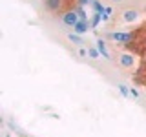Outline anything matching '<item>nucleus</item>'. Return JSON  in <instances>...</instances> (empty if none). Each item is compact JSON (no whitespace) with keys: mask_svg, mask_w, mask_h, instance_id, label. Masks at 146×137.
Here are the masks:
<instances>
[{"mask_svg":"<svg viewBox=\"0 0 146 137\" xmlns=\"http://www.w3.org/2000/svg\"><path fill=\"white\" fill-rule=\"evenodd\" d=\"M79 20H80V18H79V15H77V11H68V13L62 15V22L66 26H70V27H73Z\"/></svg>","mask_w":146,"mask_h":137,"instance_id":"obj_1","label":"nucleus"},{"mask_svg":"<svg viewBox=\"0 0 146 137\" xmlns=\"http://www.w3.org/2000/svg\"><path fill=\"white\" fill-rule=\"evenodd\" d=\"M110 39H113L115 42H122V44H128L131 42V39H133V35L131 33H110Z\"/></svg>","mask_w":146,"mask_h":137,"instance_id":"obj_2","label":"nucleus"},{"mask_svg":"<svg viewBox=\"0 0 146 137\" xmlns=\"http://www.w3.org/2000/svg\"><path fill=\"white\" fill-rule=\"evenodd\" d=\"M90 27H91V26L88 24V20H79L75 26H73V31H75L77 35H84L86 31L90 29Z\"/></svg>","mask_w":146,"mask_h":137,"instance_id":"obj_3","label":"nucleus"},{"mask_svg":"<svg viewBox=\"0 0 146 137\" xmlns=\"http://www.w3.org/2000/svg\"><path fill=\"white\" fill-rule=\"evenodd\" d=\"M119 62H121V66H124V68H131L133 66V57H131L130 53H124V55H121Z\"/></svg>","mask_w":146,"mask_h":137,"instance_id":"obj_4","label":"nucleus"},{"mask_svg":"<svg viewBox=\"0 0 146 137\" xmlns=\"http://www.w3.org/2000/svg\"><path fill=\"white\" fill-rule=\"evenodd\" d=\"M97 49H99V53L102 55L104 59H110V53H108V49H106V42H104L102 39L97 40Z\"/></svg>","mask_w":146,"mask_h":137,"instance_id":"obj_5","label":"nucleus"},{"mask_svg":"<svg viewBox=\"0 0 146 137\" xmlns=\"http://www.w3.org/2000/svg\"><path fill=\"white\" fill-rule=\"evenodd\" d=\"M44 4L49 11H57V9L60 7V0H44Z\"/></svg>","mask_w":146,"mask_h":137,"instance_id":"obj_6","label":"nucleus"},{"mask_svg":"<svg viewBox=\"0 0 146 137\" xmlns=\"http://www.w3.org/2000/svg\"><path fill=\"white\" fill-rule=\"evenodd\" d=\"M100 20H102V13H93V17H91V29H95L99 24H100Z\"/></svg>","mask_w":146,"mask_h":137,"instance_id":"obj_7","label":"nucleus"},{"mask_svg":"<svg viewBox=\"0 0 146 137\" xmlns=\"http://www.w3.org/2000/svg\"><path fill=\"white\" fill-rule=\"evenodd\" d=\"M137 18V11H133V9H126L124 11V20L126 22H133Z\"/></svg>","mask_w":146,"mask_h":137,"instance_id":"obj_8","label":"nucleus"},{"mask_svg":"<svg viewBox=\"0 0 146 137\" xmlns=\"http://www.w3.org/2000/svg\"><path fill=\"white\" fill-rule=\"evenodd\" d=\"M91 6H93V9H95V13H104V11H106V7H104L102 4L99 2V0H93V4H91Z\"/></svg>","mask_w":146,"mask_h":137,"instance_id":"obj_9","label":"nucleus"},{"mask_svg":"<svg viewBox=\"0 0 146 137\" xmlns=\"http://www.w3.org/2000/svg\"><path fill=\"white\" fill-rule=\"evenodd\" d=\"M68 39H70L73 44H84V42H82V39L77 33H70V35H68Z\"/></svg>","mask_w":146,"mask_h":137,"instance_id":"obj_10","label":"nucleus"},{"mask_svg":"<svg viewBox=\"0 0 146 137\" xmlns=\"http://www.w3.org/2000/svg\"><path fill=\"white\" fill-rule=\"evenodd\" d=\"M77 15H79L80 20H88V15H86V11H84V6H80L79 9H77Z\"/></svg>","mask_w":146,"mask_h":137,"instance_id":"obj_11","label":"nucleus"},{"mask_svg":"<svg viewBox=\"0 0 146 137\" xmlns=\"http://www.w3.org/2000/svg\"><path fill=\"white\" fill-rule=\"evenodd\" d=\"M88 55H90L91 59H99V57H100V53H99L97 48H90V49H88Z\"/></svg>","mask_w":146,"mask_h":137,"instance_id":"obj_12","label":"nucleus"},{"mask_svg":"<svg viewBox=\"0 0 146 137\" xmlns=\"http://www.w3.org/2000/svg\"><path fill=\"white\" fill-rule=\"evenodd\" d=\"M119 91H121L124 97H130V88L128 86H124V84H119Z\"/></svg>","mask_w":146,"mask_h":137,"instance_id":"obj_13","label":"nucleus"},{"mask_svg":"<svg viewBox=\"0 0 146 137\" xmlns=\"http://www.w3.org/2000/svg\"><path fill=\"white\" fill-rule=\"evenodd\" d=\"M110 15H111V7H106V11H104V13H102V20H104V22H106V20H108V18H110Z\"/></svg>","mask_w":146,"mask_h":137,"instance_id":"obj_14","label":"nucleus"},{"mask_svg":"<svg viewBox=\"0 0 146 137\" xmlns=\"http://www.w3.org/2000/svg\"><path fill=\"white\" fill-rule=\"evenodd\" d=\"M130 95L131 97H139V91H137L135 88H130Z\"/></svg>","mask_w":146,"mask_h":137,"instance_id":"obj_15","label":"nucleus"},{"mask_svg":"<svg viewBox=\"0 0 146 137\" xmlns=\"http://www.w3.org/2000/svg\"><path fill=\"white\" fill-rule=\"evenodd\" d=\"M80 6H88V4H93V0H79Z\"/></svg>","mask_w":146,"mask_h":137,"instance_id":"obj_16","label":"nucleus"},{"mask_svg":"<svg viewBox=\"0 0 146 137\" xmlns=\"http://www.w3.org/2000/svg\"><path fill=\"white\" fill-rule=\"evenodd\" d=\"M79 55H80V57H86V49H84V48H82V49H80V51H79Z\"/></svg>","mask_w":146,"mask_h":137,"instance_id":"obj_17","label":"nucleus"},{"mask_svg":"<svg viewBox=\"0 0 146 137\" xmlns=\"http://www.w3.org/2000/svg\"><path fill=\"white\" fill-rule=\"evenodd\" d=\"M113 2H122V0H113Z\"/></svg>","mask_w":146,"mask_h":137,"instance_id":"obj_18","label":"nucleus"}]
</instances>
